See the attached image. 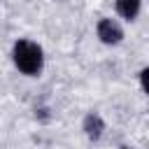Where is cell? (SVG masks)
I'll use <instances>...</instances> for the list:
<instances>
[{"mask_svg": "<svg viewBox=\"0 0 149 149\" xmlns=\"http://www.w3.org/2000/svg\"><path fill=\"white\" fill-rule=\"evenodd\" d=\"M12 63L26 77H40L44 70V49L33 40H16L12 47Z\"/></svg>", "mask_w": 149, "mask_h": 149, "instance_id": "1", "label": "cell"}, {"mask_svg": "<svg viewBox=\"0 0 149 149\" xmlns=\"http://www.w3.org/2000/svg\"><path fill=\"white\" fill-rule=\"evenodd\" d=\"M95 35H98V40H100L102 44H107V47H116V44L123 42V28H121V23H119L116 19H112V16H102V19L95 23Z\"/></svg>", "mask_w": 149, "mask_h": 149, "instance_id": "2", "label": "cell"}, {"mask_svg": "<svg viewBox=\"0 0 149 149\" xmlns=\"http://www.w3.org/2000/svg\"><path fill=\"white\" fill-rule=\"evenodd\" d=\"M81 130H84V135H86L91 142H98V140L102 137V133H105V121H102V116H100L98 112H88V114L81 119Z\"/></svg>", "mask_w": 149, "mask_h": 149, "instance_id": "3", "label": "cell"}, {"mask_svg": "<svg viewBox=\"0 0 149 149\" xmlns=\"http://www.w3.org/2000/svg\"><path fill=\"white\" fill-rule=\"evenodd\" d=\"M114 9L123 21H135L142 12V0H114Z\"/></svg>", "mask_w": 149, "mask_h": 149, "instance_id": "4", "label": "cell"}, {"mask_svg": "<svg viewBox=\"0 0 149 149\" xmlns=\"http://www.w3.org/2000/svg\"><path fill=\"white\" fill-rule=\"evenodd\" d=\"M147 74H149V68H142V70L137 72V77H140V88H142V93H147Z\"/></svg>", "mask_w": 149, "mask_h": 149, "instance_id": "5", "label": "cell"}, {"mask_svg": "<svg viewBox=\"0 0 149 149\" xmlns=\"http://www.w3.org/2000/svg\"><path fill=\"white\" fill-rule=\"evenodd\" d=\"M121 149H133V147H121Z\"/></svg>", "mask_w": 149, "mask_h": 149, "instance_id": "6", "label": "cell"}]
</instances>
